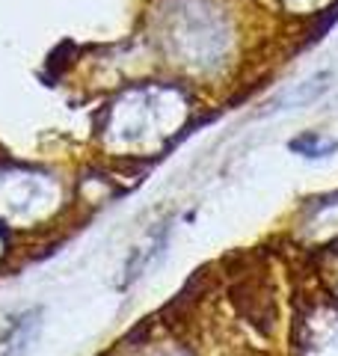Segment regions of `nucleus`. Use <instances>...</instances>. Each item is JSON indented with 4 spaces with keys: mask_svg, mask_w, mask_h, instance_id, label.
<instances>
[{
    "mask_svg": "<svg viewBox=\"0 0 338 356\" xmlns=\"http://www.w3.org/2000/svg\"><path fill=\"white\" fill-rule=\"evenodd\" d=\"M291 149L300 152V154H309V158H318V154L332 152V149H335V143H321L318 134H306V137L291 140Z\"/></svg>",
    "mask_w": 338,
    "mask_h": 356,
    "instance_id": "1",
    "label": "nucleus"
}]
</instances>
